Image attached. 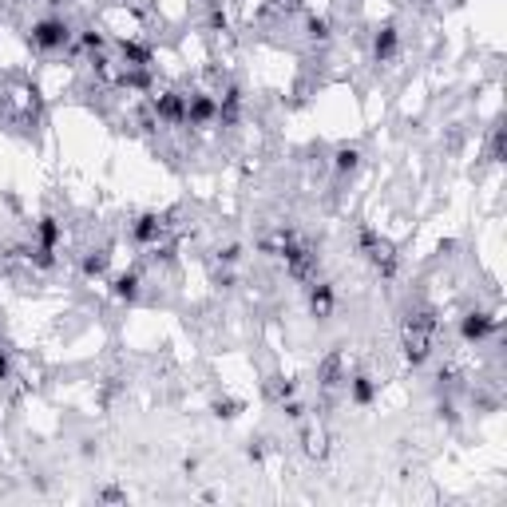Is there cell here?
Segmentation results:
<instances>
[{"label": "cell", "instance_id": "10", "mask_svg": "<svg viewBox=\"0 0 507 507\" xmlns=\"http://www.w3.org/2000/svg\"><path fill=\"white\" fill-rule=\"evenodd\" d=\"M309 32H314L317 40H329V24H325V20H309Z\"/></svg>", "mask_w": 507, "mask_h": 507}, {"label": "cell", "instance_id": "2", "mask_svg": "<svg viewBox=\"0 0 507 507\" xmlns=\"http://www.w3.org/2000/svg\"><path fill=\"white\" fill-rule=\"evenodd\" d=\"M496 329V317H488V314H468L464 317V341H484L488 333Z\"/></svg>", "mask_w": 507, "mask_h": 507}, {"label": "cell", "instance_id": "5", "mask_svg": "<svg viewBox=\"0 0 507 507\" xmlns=\"http://www.w3.org/2000/svg\"><path fill=\"white\" fill-rule=\"evenodd\" d=\"M397 52V28H380L377 32V60H388Z\"/></svg>", "mask_w": 507, "mask_h": 507}, {"label": "cell", "instance_id": "1", "mask_svg": "<svg viewBox=\"0 0 507 507\" xmlns=\"http://www.w3.org/2000/svg\"><path fill=\"white\" fill-rule=\"evenodd\" d=\"M68 40H72V28H68L64 20H40V24L32 28V44L44 48V52H55V48H64Z\"/></svg>", "mask_w": 507, "mask_h": 507}, {"label": "cell", "instance_id": "7", "mask_svg": "<svg viewBox=\"0 0 507 507\" xmlns=\"http://www.w3.org/2000/svg\"><path fill=\"white\" fill-rule=\"evenodd\" d=\"M349 397H353V405H369V400H373V380L369 377H357V380H353Z\"/></svg>", "mask_w": 507, "mask_h": 507}, {"label": "cell", "instance_id": "8", "mask_svg": "<svg viewBox=\"0 0 507 507\" xmlns=\"http://www.w3.org/2000/svg\"><path fill=\"white\" fill-rule=\"evenodd\" d=\"M107 269V254H92V258H83V274L87 277H100Z\"/></svg>", "mask_w": 507, "mask_h": 507}, {"label": "cell", "instance_id": "9", "mask_svg": "<svg viewBox=\"0 0 507 507\" xmlns=\"http://www.w3.org/2000/svg\"><path fill=\"white\" fill-rule=\"evenodd\" d=\"M357 151H353V147H341V151H337V171H341V175H345V171H357Z\"/></svg>", "mask_w": 507, "mask_h": 507}, {"label": "cell", "instance_id": "4", "mask_svg": "<svg viewBox=\"0 0 507 507\" xmlns=\"http://www.w3.org/2000/svg\"><path fill=\"white\" fill-rule=\"evenodd\" d=\"M115 297H119V301H135V297H139V277L135 274L115 277Z\"/></svg>", "mask_w": 507, "mask_h": 507}, {"label": "cell", "instance_id": "6", "mask_svg": "<svg viewBox=\"0 0 507 507\" xmlns=\"http://www.w3.org/2000/svg\"><path fill=\"white\" fill-rule=\"evenodd\" d=\"M309 305H314L317 317H325V314H329V305H333V289L329 286H317L314 297H309Z\"/></svg>", "mask_w": 507, "mask_h": 507}, {"label": "cell", "instance_id": "11", "mask_svg": "<svg viewBox=\"0 0 507 507\" xmlns=\"http://www.w3.org/2000/svg\"><path fill=\"white\" fill-rule=\"evenodd\" d=\"M48 4H64V0H48Z\"/></svg>", "mask_w": 507, "mask_h": 507}, {"label": "cell", "instance_id": "3", "mask_svg": "<svg viewBox=\"0 0 507 507\" xmlns=\"http://www.w3.org/2000/svg\"><path fill=\"white\" fill-rule=\"evenodd\" d=\"M131 234H135L139 242H147V246H151V242L163 238V222H159L155 214H147V218H139L135 226H131Z\"/></svg>", "mask_w": 507, "mask_h": 507}]
</instances>
